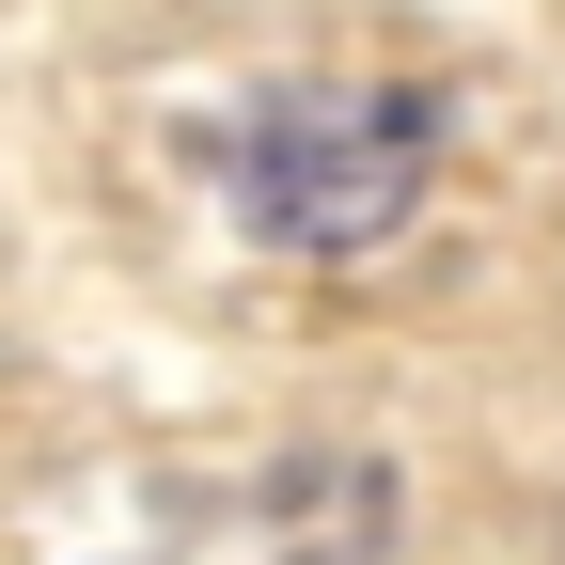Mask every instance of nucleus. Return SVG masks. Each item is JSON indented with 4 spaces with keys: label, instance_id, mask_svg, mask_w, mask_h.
I'll return each mask as SVG.
<instances>
[{
    "label": "nucleus",
    "instance_id": "nucleus-1",
    "mask_svg": "<svg viewBox=\"0 0 565 565\" xmlns=\"http://www.w3.org/2000/svg\"><path fill=\"white\" fill-rule=\"evenodd\" d=\"M424 173H440V126H424V95L299 79V95H267V110L236 126V221H252L267 252H315V267L377 252L408 204H424Z\"/></svg>",
    "mask_w": 565,
    "mask_h": 565
}]
</instances>
